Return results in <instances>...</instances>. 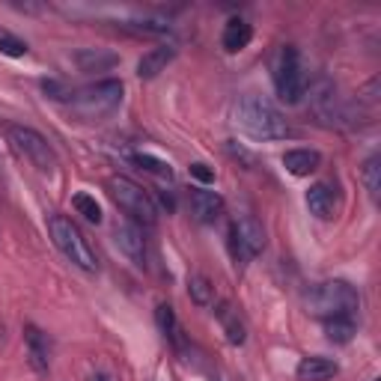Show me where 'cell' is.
I'll use <instances>...</instances> for the list:
<instances>
[{
  "label": "cell",
  "mask_w": 381,
  "mask_h": 381,
  "mask_svg": "<svg viewBox=\"0 0 381 381\" xmlns=\"http://www.w3.org/2000/svg\"><path fill=\"white\" fill-rule=\"evenodd\" d=\"M120 63V57L113 51H102V48H80L75 54V66L80 72H108Z\"/></svg>",
  "instance_id": "cell-15"
},
{
  "label": "cell",
  "mask_w": 381,
  "mask_h": 381,
  "mask_svg": "<svg viewBox=\"0 0 381 381\" xmlns=\"http://www.w3.org/2000/svg\"><path fill=\"white\" fill-rule=\"evenodd\" d=\"M229 251H233L236 262H247V259H254L265 251V229L256 218H239L233 221V226H229Z\"/></svg>",
  "instance_id": "cell-8"
},
{
  "label": "cell",
  "mask_w": 381,
  "mask_h": 381,
  "mask_svg": "<svg viewBox=\"0 0 381 381\" xmlns=\"http://www.w3.org/2000/svg\"><path fill=\"white\" fill-rule=\"evenodd\" d=\"M48 233H51L57 251L72 265H78V268H84V271H95L98 268L90 241L84 239V233H80L72 218H66V214H54V218L48 221Z\"/></svg>",
  "instance_id": "cell-4"
},
{
  "label": "cell",
  "mask_w": 381,
  "mask_h": 381,
  "mask_svg": "<svg viewBox=\"0 0 381 381\" xmlns=\"http://www.w3.org/2000/svg\"><path fill=\"white\" fill-rule=\"evenodd\" d=\"M313 108H316V113L325 120V122H343L345 120V110L340 105V95H337V87L330 84L328 78H319L316 87H313Z\"/></svg>",
  "instance_id": "cell-9"
},
{
  "label": "cell",
  "mask_w": 381,
  "mask_h": 381,
  "mask_svg": "<svg viewBox=\"0 0 381 381\" xmlns=\"http://www.w3.org/2000/svg\"><path fill=\"white\" fill-rule=\"evenodd\" d=\"M24 340L30 349V360L39 372H48V357H51V340L36 325H24Z\"/></svg>",
  "instance_id": "cell-12"
},
{
  "label": "cell",
  "mask_w": 381,
  "mask_h": 381,
  "mask_svg": "<svg viewBox=\"0 0 381 381\" xmlns=\"http://www.w3.org/2000/svg\"><path fill=\"white\" fill-rule=\"evenodd\" d=\"M9 143H12L15 152H19L24 161H30L39 173H54L57 155L39 131H33L27 125H9Z\"/></svg>",
  "instance_id": "cell-7"
},
{
  "label": "cell",
  "mask_w": 381,
  "mask_h": 381,
  "mask_svg": "<svg viewBox=\"0 0 381 381\" xmlns=\"http://www.w3.org/2000/svg\"><path fill=\"white\" fill-rule=\"evenodd\" d=\"M307 313L319 319H334V316H355V310L360 307L357 289L345 280H325V283L310 286L304 295Z\"/></svg>",
  "instance_id": "cell-3"
},
{
  "label": "cell",
  "mask_w": 381,
  "mask_h": 381,
  "mask_svg": "<svg viewBox=\"0 0 381 381\" xmlns=\"http://www.w3.org/2000/svg\"><path fill=\"white\" fill-rule=\"evenodd\" d=\"M283 167L292 173V176H310L322 167V155L316 149H289L283 155Z\"/></svg>",
  "instance_id": "cell-16"
},
{
  "label": "cell",
  "mask_w": 381,
  "mask_h": 381,
  "mask_svg": "<svg viewBox=\"0 0 381 381\" xmlns=\"http://www.w3.org/2000/svg\"><path fill=\"white\" fill-rule=\"evenodd\" d=\"M274 87L286 105H298L307 95V75L301 69V57H298L292 45L280 48V54L274 60Z\"/></svg>",
  "instance_id": "cell-6"
},
{
  "label": "cell",
  "mask_w": 381,
  "mask_h": 381,
  "mask_svg": "<svg viewBox=\"0 0 381 381\" xmlns=\"http://www.w3.org/2000/svg\"><path fill=\"white\" fill-rule=\"evenodd\" d=\"M122 105V80H95V84L69 93V110L80 122H102Z\"/></svg>",
  "instance_id": "cell-2"
},
{
  "label": "cell",
  "mask_w": 381,
  "mask_h": 381,
  "mask_svg": "<svg viewBox=\"0 0 381 381\" xmlns=\"http://www.w3.org/2000/svg\"><path fill=\"white\" fill-rule=\"evenodd\" d=\"M357 334L355 328V319L352 316H334V319H325V337L337 345H345L352 343V337Z\"/></svg>",
  "instance_id": "cell-19"
},
{
  "label": "cell",
  "mask_w": 381,
  "mask_h": 381,
  "mask_svg": "<svg viewBox=\"0 0 381 381\" xmlns=\"http://www.w3.org/2000/svg\"><path fill=\"white\" fill-rule=\"evenodd\" d=\"M113 241H117V247L135 265L146 262V239H143V229L137 224H120L113 229Z\"/></svg>",
  "instance_id": "cell-10"
},
{
  "label": "cell",
  "mask_w": 381,
  "mask_h": 381,
  "mask_svg": "<svg viewBox=\"0 0 381 381\" xmlns=\"http://www.w3.org/2000/svg\"><path fill=\"white\" fill-rule=\"evenodd\" d=\"M72 206H75L78 214H84L90 224H102V206L95 203V197H90V194H75V197H72Z\"/></svg>",
  "instance_id": "cell-25"
},
{
  "label": "cell",
  "mask_w": 381,
  "mask_h": 381,
  "mask_svg": "<svg viewBox=\"0 0 381 381\" xmlns=\"http://www.w3.org/2000/svg\"><path fill=\"white\" fill-rule=\"evenodd\" d=\"M173 57H176V48H170V45L152 48V51H146V54L137 60V75H140L143 80L158 78V75L173 63Z\"/></svg>",
  "instance_id": "cell-13"
},
{
  "label": "cell",
  "mask_w": 381,
  "mask_h": 381,
  "mask_svg": "<svg viewBox=\"0 0 381 381\" xmlns=\"http://www.w3.org/2000/svg\"><path fill=\"white\" fill-rule=\"evenodd\" d=\"M360 176H363V185H367L370 197H372V200H378V197H381V158L372 155L367 164H363Z\"/></svg>",
  "instance_id": "cell-24"
},
{
  "label": "cell",
  "mask_w": 381,
  "mask_h": 381,
  "mask_svg": "<svg viewBox=\"0 0 381 381\" xmlns=\"http://www.w3.org/2000/svg\"><path fill=\"white\" fill-rule=\"evenodd\" d=\"M188 295L197 307H212L214 304V286L206 274H191L188 277Z\"/></svg>",
  "instance_id": "cell-20"
},
{
  "label": "cell",
  "mask_w": 381,
  "mask_h": 381,
  "mask_svg": "<svg viewBox=\"0 0 381 381\" xmlns=\"http://www.w3.org/2000/svg\"><path fill=\"white\" fill-rule=\"evenodd\" d=\"M251 39H254V27L247 21H241V19H233V21H226V27H224L221 45L226 48L229 54H236V51H241V48L251 45Z\"/></svg>",
  "instance_id": "cell-18"
},
{
  "label": "cell",
  "mask_w": 381,
  "mask_h": 381,
  "mask_svg": "<svg viewBox=\"0 0 381 381\" xmlns=\"http://www.w3.org/2000/svg\"><path fill=\"white\" fill-rule=\"evenodd\" d=\"M191 212H194V218L200 221V224H214V221L221 218V212H224L221 194L203 191V188L191 191Z\"/></svg>",
  "instance_id": "cell-11"
},
{
  "label": "cell",
  "mask_w": 381,
  "mask_h": 381,
  "mask_svg": "<svg viewBox=\"0 0 381 381\" xmlns=\"http://www.w3.org/2000/svg\"><path fill=\"white\" fill-rule=\"evenodd\" d=\"M340 372V367L330 357H319V355H313V357H304L301 363H298V381H328V378H334Z\"/></svg>",
  "instance_id": "cell-14"
},
{
  "label": "cell",
  "mask_w": 381,
  "mask_h": 381,
  "mask_svg": "<svg viewBox=\"0 0 381 381\" xmlns=\"http://www.w3.org/2000/svg\"><path fill=\"white\" fill-rule=\"evenodd\" d=\"M0 54H6V57H24L27 54V45L19 42V39H12V36H0Z\"/></svg>",
  "instance_id": "cell-26"
},
{
  "label": "cell",
  "mask_w": 381,
  "mask_h": 381,
  "mask_svg": "<svg viewBox=\"0 0 381 381\" xmlns=\"http://www.w3.org/2000/svg\"><path fill=\"white\" fill-rule=\"evenodd\" d=\"M155 322H158V330H161V334L167 337V340L176 345V349H179V345H182V340H179L182 330H179V322H176V310H173L170 304H158V310H155Z\"/></svg>",
  "instance_id": "cell-21"
},
{
  "label": "cell",
  "mask_w": 381,
  "mask_h": 381,
  "mask_svg": "<svg viewBox=\"0 0 381 381\" xmlns=\"http://www.w3.org/2000/svg\"><path fill=\"white\" fill-rule=\"evenodd\" d=\"M188 170H191V176H194V179L206 182V185H209V182H214V170L209 167V164H203V161H194Z\"/></svg>",
  "instance_id": "cell-27"
},
{
  "label": "cell",
  "mask_w": 381,
  "mask_h": 381,
  "mask_svg": "<svg viewBox=\"0 0 381 381\" xmlns=\"http://www.w3.org/2000/svg\"><path fill=\"white\" fill-rule=\"evenodd\" d=\"M131 164H137L140 170L152 173V176H158V179H173V170H170V164H167V161H161V158H155V155L135 152V155H131Z\"/></svg>",
  "instance_id": "cell-22"
},
{
  "label": "cell",
  "mask_w": 381,
  "mask_h": 381,
  "mask_svg": "<svg viewBox=\"0 0 381 381\" xmlns=\"http://www.w3.org/2000/svg\"><path fill=\"white\" fill-rule=\"evenodd\" d=\"M108 191L131 221H137L143 226H155L158 224V206L149 197V191H143L137 182H131L125 176H110L108 179Z\"/></svg>",
  "instance_id": "cell-5"
},
{
  "label": "cell",
  "mask_w": 381,
  "mask_h": 381,
  "mask_svg": "<svg viewBox=\"0 0 381 381\" xmlns=\"http://www.w3.org/2000/svg\"><path fill=\"white\" fill-rule=\"evenodd\" d=\"M93 381H110V378H108L105 372H95V375H93Z\"/></svg>",
  "instance_id": "cell-28"
},
{
  "label": "cell",
  "mask_w": 381,
  "mask_h": 381,
  "mask_svg": "<svg viewBox=\"0 0 381 381\" xmlns=\"http://www.w3.org/2000/svg\"><path fill=\"white\" fill-rule=\"evenodd\" d=\"M372 381H378V378H372Z\"/></svg>",
  "instance_id": "cell-29"
},
{
  "label": "cell",
  "mask_w": 381,
  "mask_h": 381,
  "mask_svg": "<svg viewBox=\"0 0 381 381\" xmlns=\"http://www.w3.org/2000/svg\"><path fill=\"white\" fill-rule=\"evenodd\" d=\"M218 316H221V322H224V330H226V340L233 343V345H241L244 343V325L239 322V316L233 310H229L226 304H221V310H218Z\"/></svg>",
  "instance_id": "cell-23"
},
{
  "label": "cell",
  "mask_w": 381,
  "mask_h": 381,
  "mask_svg": "<svg viewBox=\"0 0 381 381\" xmlns=\"http://www.w3.org/2000/svg\"><path fill=\"white\" fill-rule=\"evenodd\" d=\"M307 209L310 214H316L319 221H330L334 218V191H330L328 182H316L307 191Z\"/></svg>",
  "instance_id": "cell-17"
},
{
  "label": "cell",
  "mask_w": 381,
  "mask_h": 381,
  "mask_svg": "<svg viewBox=\"0 0 381 381\" xmlns=\"http://www.w3.org/2000/svg\"><path fill=\"white\" fill-rule=\"evenodd\" d=\"M236 122L254 140H283V137H289V122L283 120V113L259 95H244L236 105Z\"/></svg>",
  "instance_id": "cell-1"
}]
</instances>
